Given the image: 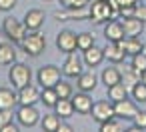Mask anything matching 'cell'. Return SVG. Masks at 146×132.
I'll list each match as a JSON object with an SVG mask.
<instances>
[{"label":"cell","mask_w":146,"mask_h":132,"mask_svg":"<svg viewBox=\"0 0 146 132\" xmlns=\"http://www.w3.org/2000/svg\"><path fill=\"white\" fill-rule=\"evenodd\" d=\"M74 128L70 126V124H66V122H60V126H58V132H72Z\"/></svg>","instance_id":"40"},{"label":"cell","mask_w":146,"mask_h":132,"mask_svg":"<svg viewBox=\"0 0 146 132\" xmlns=\"http://www.w3.org/2000/svg\"><path fill=\"white\" fill-rule=\"evenodd\" d=\"M132 122H134V126H136L138 130H146V112L138 110V112H136V116L132 118Z\"/></svg>","instance_id":"34"},{"label":"cell","mask_w":146,"mask_h":132,"mask_svg":"<svg viewBox=\"0 0 146 132\" xmlns=\"http://www.w3.org/2000/svg\"><path fill=\"white\" fill-rule=\"evenodd\" d=\"M54 110H56V114H58L60 118H64V120H68V118L76 112L70 98H58V102L54 104Z\"/></svg>","instance_id":"22"},{"label":"cell","mask_w":146,"mask_h":132,"mask_svg":"<svg viewBox=\"0 0 146 132\" xmlns=\"http://www.w3.org/2000/svg\"><path fill=\"white\" fill-rule=\"evenodd\" d=\"M108 98L112 102H118V100H124L128 98V86L124 82H118L114 86H108Z\"/></svg>","instance_id":"25"},{"label":"cell","mask_w":146,"mask_h":132,"mask_svg":"<svg viewBox=\"0 0 146 132\" xmlns=\"http://www.w3.org/2000/svg\"><path fill=\"white\" fill-rule=\"evenodd\" d=\"M142 82H146V72H142Z\"/></svg>","instance_id":"41"},{"label":"cell","mask_w":146,"mask_h":132,"mask_svg":"<svg viewBox=\"0 0 146 132\" xmlns=\"http://www.w3.org/2000/svg\"><path fill=\"white\" fill-rule=\"evenodd\" d=\"M38 100H40V92L32 82L18 88V104H36Z\"/></svg>","instance_id":"13"},{"label":"cell","mask_w":146,"mask_h":132,"mask_svg":"<svg viewBox=\"0 0 146 132\" xmlns=\"http://www.w3.org/2000/svg\"><path fill=\"white\" fill-rule=\"evenodd\" d=\"M62 4L66 8H86L90 4V0H62Z\"/></svg>","instance_id":"35"},{"label":"cell","mask_w":146,"mask_h":132,"mask_svg":"<svg viewBox=\"0 0 146 132\" xmlns=\"http://www.w3.org/2000/svg\"><path fill=\"white\" fill-rule=\"evenodd\" d=\"M130 64H132V68H136V70H138L140 74H142V72H146V52L142 50V52L134 54V56H132V62H130Z\"/></svg>","instance_id":"32"},{"label":"cell","mask_w":146,"mask_h":132,"mask_svg":"<svg viewBox=\"0 0 146 132\" xmlns=\"http://www.w3.org/2000/svg\"><path fill=\"white\" fill-rule=\"evenodd\" d=\"M144 50H146V46H144Z\"/></svg>","instance_id":"42"},{"label":"cell","mask_w":146,"mask_h":132,"mask_svg":"<svg viewBox=\"0 0 146 132\" xmlns=\"http://www.w3.org/2000/svg\"><path fill=\"white\" fill-rule=\"evenodd\" d=\"M100 130L102 132H120L122 130V122H120L118 116H112V118H108L106 122L100 124Z\"/></svg>","instance_id":"31"},{"label":"cell","mask_w":146,"mask_h":132,"mask_svg":"<svg viewBox=\"0 0 146 132\" xmlns=\"http://www.w3.org/2000/svg\"><path fill=\"white\" fill-rule=\"evenodd\" d=\"M100 80L104 82V86H106V88H108V86H114V84L122 82V72H120L118 68H114V66H108V68H104V70H102Z\"/></svg>","instance_id":"21"},{"label":"cell","mask_w":146,"mask_h":132,"mask_svg":"<svg viewBox=\"0 0 146 132\" xmlns=\"http://www.w3.org/2000/svg\"><path fill=\"white\" fill-rule=\"evenodd\" d=\"M20 48L28 56H40L46 50V36L40 30H26L24 38L20 40Z\"/></svg>","instance_id":"1"},{"label":"cell","mask_w":146,"mask_h":132,"mask_svg":"<svg viewBox=\"0 0 146 132\" xmlns=\"http://www.w3.org/2000/svg\"><path fill=\"white\" fill-rule=\"evenodd\" d=\"M122 28H124V36H140L144 32V22L136 16H128L122 18Z\"/></svg>","instance_id":"15"},{"label":"cell","mask_w":146,"mask_h":132,"mask_svg":"<svg viewBox=\"0 0 146 132\" xmlns=\"http://www.w3.org/2000/svg\"><path fill=\"white\" fill-rule=\"evenodd\" d=\"M104 58H108L114 64H120V62H124L126 52H124V48L118 42H108V46L104 48Z\"/></svg>","instance_id":"19"},{"label":"cell","mask_w":146,"mask_h":132,"mask_svg":"<svg viewBox=\"0 0 146 132\" xmlns=\"http://www.w3.org/2000/svg\"><path fill=\"white\" fill-rule=\"evenodd\" d=\"M70 100H72V104H74V110L78 112V114H90V110H92V98L88 96V92H78L76 96H70Z\"/></svg>","instance_id":"14"},{"label":"cell","mask_w":146,"mask_h":132,"mask_svg":"<svg viewBox=\"0 0 146 132\" xmlns=\"http://www.w3.org/2000/svg\"><path fill=\"white\" fill-rule=\"evenodd\" d=\"M136 112H138V106H136L134 100L124 98V100L114 102V114H116L120 120H132V118L136 116Z\"/></svg>","instance_id":"9"},{"label":"cell","mask_w":146,"mask_h":132,"mask_svg":"<svg viewBox=\"0 0 146 132\" xmlns=\"http://www.w3.org/2000/svg\"><path fill=\"white\" fill-rule=\"evenodd\" d=\"M0 132H18V126H16L14 122H8L6 126H2V128H0Z\"/></svg>","instance_id":"39"},{"label":"cell","mask_w":146,"mask_h":132,"mask_svg":"<svg viewBox=\"0 0 146 132\" xmlns=\"http://www.w3.org/2000/svg\"><path fill=\"white\" fill-rule=\"evenodd\" d=\"M140 80H142V74H140L136 68H132V64L124 68V72H122V82H124L128 88H132V86H134L136 82H140Z\"/></svg>","instance_id":"26"},{"label":"cell","mask_w":146,"mask_h":132,"mask_svg":"<svg viewBox=\"0 0 146 132\" xmlns=\"http://www.w3.org/2000/svg\"><path fill=\"white\" fill-rule=\"evenodd\" d=\"M40 102H42L44 106H48V108H54V104L58 102L56 90H54V88H42V92H40Z\"/></svg>","instance_id":"28"},{"label":"cell","mask_w":146,"mask_h":132,"mask_svg":"<svg viewBox=\"0 0 146 132\" xmlns=\"http://www.w3.org/2000/svg\"><path fill=\"white\" fill-rule=\"evenodd\" d=\"M88 10H90V20L96 22V24L108 22L110 18H114V12L108 4V0H90Z\"/></svg>","instance_id":"3"},{"label":"cell","mask_w":146,"mask_h":132,"mask_svg":"<svg viewBox=\"0 0 146 132\" xmlns=\"http://www.w3.org/2000/svg\"><path fill=\"white\" fill-rule=\"evenodd\" d=\"M76 84H78V88H80L82 92H92V90L96 88V84H98V80H96V76H94V72H82V74L78 76V80H76Z\"/></svg>","instance_id":"23"},{"label":"cell","mask_w":146,"mask_h":132,"mask_svg":"<svg viewBox=\"0 0 146 132\" xmlns=\"http://www.w3.org/2000/svg\"><path fill=\"white\" fill-rule=\"evenodd\" d=\"M82 54H84V56H82L84 64H86V66H92V68H94V66H98V64L104 60V48H98L96 44H94V46H90L88 50H84Z\"/></svg>","instance_id":"20"},{"label":"cell","mask_w":146,"mask_h":132,"mask_svg":"<svg viewBox=\"0 0 146 132\" xmlns=\"http://www.w3.org/2000/svg\"><path fill=\"white\" fill-rule=\"evenodd\" d=\"M90 114H92V118H94L98 124H102V122H106L108 118L116 116V114H114V102H108V100H98V102H94V104H92Z\"/></svg>","instance_id":"7"},{"label":"cell","mask_w":146,"mask_h":132,"mask_svg":"<svg viewBox=\"0 0 146 132\" xmlns=\"http://www.w3.org/2000/svg\"><path fill=\"white\" fill-rule=\"evenodd\" d=\"M54 18L56 20H84V18H90V10H88V6L86 8H66L64 12H56Z\"/></svg>","instance_id":"16"},{"label":"cell","mask_w":146,"mask_h":132,"mask_svg":"<svg viewBox=\"0 0 146 132\" xmlns=\"http://www.w3.org/2000/svg\"><path fill=\"white\" fill-rule=\"evenodd\" d=\"M8 78H10L14 88H22V86L32 82V70L24 62H12V66L8 70Z\"/></svg>","instance_id":"2"},{"label":"cell","mask_w":146,"mask_h":132,"mask_svg":"<svg viewBox=\"0 0 146 132\" xmlns=\"http://www.w3.org/2000/svg\"><path fill=\"white\" fill-rule=\"evenodd\" d=\"M14 60H16V50L12 48V44H8V42H0V66L12 64Z\"/></svg>","instance_id":"24"},{"label":"cell","mask_w":146,"mask_h":132,"mask_svg":"<svg viewBox=\"0 0 146 132\" xmlns=\"http://www.w3.org/2000/svg\"><path fill=\"white\" fill-rule=\"evenodd\" d=\"M2 32L6 34L8 40L20 44V40H22L24 34H26V26H24V22H20V20L12 18V16H8V18H4V22H2Z\"/></svg>","instance_id":"4"},{"label":"cell","mask_w":146,"mask_h":132,"mask_svg":"<svg viewBox=\"0 0 146 132\" xmlns=\"http://www.w3.org/2000/svg\"><path fill=\"white\" fill-rule=\"evenodd\" d=\"M54 90H56V94H58V98H70L72 96V86L68 84V82H58L56 86H54Z\"/></svg>","instance_id":"33"},{"label":"cell","mask_w":146,"mask_h":132,"mask_svg":"<svg viewBox=\"0 0 146 132\" xmlns=\"http://www.w3.org/2000/svg\"><path fill=\"white\" fill-rule=\"evenodd\" d=\"M96 42H94V36L90 34V32H82V34H78V38H76V50H88L90 46H94Z\"/></svg>","instance_id":"30"},{"label":"cell","mask_w":146,"mask_h":132,"mask_svg":"<svg viewBox=\"0 0 146 132\" xmlns=\"http://www.w3.org/2000/svg\"><path fill=\"white\" fill-rule=\"evenodd\" d=\"M60 74H62V70H60L58 66L46 64V66H42V68L38 70L36 78H38V82H40L42 88H54V86L60 82Z\"/></svg>","instance_id":"5"},{"label":"cell","mask_w":146,"mask_h":132,"mask_svg":"<svg viewBox=\"0 0 146 132\" xmlns=\"http://www.w3.org/2000/svg\"><path fill=\"white\" fill-rule=\"evenodd\" d=\"M16 104H18V92L6 86L0 88V110H14Z\"/></svg>","instance_id":"17"},{"label":"cell","mask_w":146,"mask_h":132,"mask_svg":"<svg viewBox=\"0 0 146 132\" xmlns=\"http://www.w3.org/2000/svg\"><path fill=\"white\" fill-rule=\"evenodd\" d=\"M44 12L40 10V8H32V10H28L26 14H24V26H26V30H40L42 28V24H44Z\"/></svg>","instance_id":"11"},{"label":"cell","mask_w":146,"mask_h":132,"mask_svg":"<svg viewBox=\"0 0 146 132\" xmlns=\"http://www.w3.org/2000/svg\"><path fill=\"white\" fill-rule=\"evenodd\" d=\"M84 66H82V60H80V56L76 54V50L74 52H68V56H66V60H64V64H62V74L64 76H68V78H78L84 70H82Z\"/></svg>","instance_id":"8"},{"label":"cell","mask_w":146,"mask_h":132,"mask_svg":"<svg viewBox=\"0 0 146 132\" xmlns=\"http://www.w3.org/2000/svg\"><path fill=\"white\" fill-rule=\"evenodd\" d=\"M104 38L108 42H120L124 38V28H122V22L118 20H108L106 26H104Z\"/></svg>","instance_id":"12"},{"label":"cell","mask_w":146,"mask_h":132,"mask_svg":"<svg viewBox=\"0 0 146 132\" xmlns=\"http://www.w3.org/2000/svg\"><path fill=\"white\" fill-rule=\"evenodd\" d=\"M40 126H42V130H46V132H58L60 116H58V114H44Z\"/></svg>","instance_id":"27"},{"label":"cell","mask_w":146,"mask_h":132,"mask_svg":"<svg viewBox=\"0 0 146 132\" xmlns=\"http://www.w3.org/2000/svg\"><path fill=\"white\" fill-rule=\"evenodd\" d=\"M16 6V0H0V10L2 12H10Z\"/></svg>","instance_id":"38"},{"label":"cell","mask_w":146,"mask_h":132,"mask_svg":"<svg viewBox=\"0 0 146 132\" xmlns=\"http://www.w3.org/2000/svg\"><path fill=\"white\" fill-rule=\"evenodd\" d=\"M76 38H78V34H74L72 30H62L56 36V48L60 52H64V54L74 52L76 50Z\"/></svg>","instance_id":"10"},{"label":"cell","mask_w":146,"mask_h":132,"mask_svg":"<svg viewBox=\"0 0 146 132\" xmlns=\"http://www.w3.org/2000/svg\"><path fill=\"white\" fill-rule=\"evenodd\" d=\"M134 16L136 18H140L144 24H146V4H134Z\"/></svg>","instance_id":"37"},{"label":"cell","mask_w":146,"mask_h":132,"mask_svg":"<svg viewBox=\"0 0 146 132\" xmlns=\"http://www.w3.org/2000/svg\"><path fill=\"white\" fill-rule=\"evenodd\" d=\"M118 44L124 48V52H126L128 56H134V54H138V52L144 50V44H142L140 36H124Z\"/></svg>","instance_id":"18"},{"label":"cell","mask_w":146,"mask_h":132,"mask_svg":"<svg viewBox=\"0 0 146 132\" xmlns=\"http://www.w3.org/2000/svg\"><path fill=\"white\" fill-rule=\"evenodd\" d=\"M16 114L12 112V110H0V128L2 126H6L8 122H12V118H14Z\"/></svg>","instance_id":"36"},{"label":"cell","mask_w":146,"mask_h":132,"mask_svg":"<svg viewBox=\"0 0 146 132\" xmlns=\"http://www.w3.org/2000/svg\"><path fill=\"white\" fill-rule=\"evenodd\" d=\"M16 120L20 126L24 128H32L38 124L40 120V112L34 108V104H20V108L16 110Z\"/></svg>","instance_id":"6"},{"label":"cell","mask_w":146,"mask_h":132,"mask_svg":"<svg viewBox=\"0 0 146 132\" xmlns=\"http://www.w3.org/2000/svg\"><path fill=\"white\" fill-rule=\"evenodd\" d=\"M130 94H132V98H134V102H140V104H144L146 102V82H136L132 88H130Z\"/></svg>","instance_id":"29"}]
</instances>
